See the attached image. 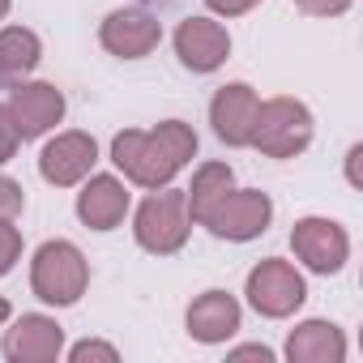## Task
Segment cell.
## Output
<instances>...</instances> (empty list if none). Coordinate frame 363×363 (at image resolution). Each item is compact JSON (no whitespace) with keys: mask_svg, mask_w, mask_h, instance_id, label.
Returning a JSON list of instances; mask_svg holds the SVG:
<instances>
[{"mask_svg":"<svg viewBox=\"0 0 363 363\" xmlns=\"http://www.w3.org/2000/svg\"><path fill=\"white\" fill-rule=\"evenodd\" d=\"M231 189H235V171H231L227 162H201L197 175H193V189H184L193 223H201V218H206V214L231 193Z\"/></svg>","mask_w":363,"mask_h":363,"instance_id":"obj_18","label":"cell"},{"mask_svg":"<svg viewBox=\"0 0 363 363\" xmlns=\"http://www.w3.org/2000/svg\"><path fill=\"white\" fill-rule=\"evenodd\" d=\"M295 9H303L308 18H342L350 9V0H291Z\"/></svg>","mask_w":363,"mask_h":363,"instance_id":"obj_23","label":"cell"},{"mask_svg":"<svg viewBox=\"0 0 363 363\" xmlns=\"http://www.w3.org/2000/svg\"><path fill=\"white\" fill-rule=\"evenodd\" d=\"M5 320H9V299L0 295V325H5Z\"/></svg>","mask_w":363,"mask_h":363,"instance_id":"obj_26","label":"cell"},{"mask_svg":"<svg viewBox=\"0 0 363 363\" xmlns=\"http://www.w3.org/2000/svg\"><path fill=\"white\" fill-rule=\"evenodd\" d=\"M94 162H99V145H94L90 133H60V137H52L43 145L39 175L48 179V184H56V189H69V184H77V179L90 175Z\"/></svg>","mask_w":363,"mask_h":363,"instance_id":"obj_9","label":"cell"},{"mask_svg":"<svg viewBox=\"0 0 363 363\" xmlns=\"http://www.w3.org/2000/svg\"><path fill=\"white\" fill-rule=\"evenodd\" d=\"M158 39H162L158 18H150V13H141V9H116V13H107L103 26H99V43H103L111 56H120V60H141V56H150V52L158 48Z\"/></svg>","mask_w":363,"mask_h":363,"instance_id":"obj_11","label":"cell"},{"mask_svg":"<svg viewBox=\"0 0 363 363\" xmlns=\"http://www.w3.org/2000/svg\"><path fill=\"white\" fill-rule=\"evenodd\" d=\"M26 210V197H22V184L9 175H0V218H18Z\"/></svg>","mask_w":363,"mask_h":363,"instance_id":"obj_20","label":"cell"},{"mask_svg":"<svg viewBox=\"0 0 363 363\" xmlns=\"http://www.w3.org/2000/svg\"><path fill=\"white\" fill-rule=\"evenodd\" d=\"M9 5H13V0H0V22H5V18H9Z\"/></svg>","mask_w":363,"mask_h":363,"instance_id":"obj_27","label":"cell"},{"mask_svg":"<svg viewBox=\"0 0 363 363\" xmlns=\"http://www.w3.org/2000/svg\"><path fill=\"white\" fill-rule=\"evenodd\" d=\"M189 231H193V214H189L184 189H154V197H145L137 218H133L137 244L154 257L179 252L189 244Z\"/></svg>","mask_w":363,"mask_h":363,"instance_id":"obj_3","label":"cell"},{"mask_svg":"<svg viewBox=\"0 0 363 363\" xmlns=\"http://www.w3.org/2000/svg\"><path fill=\"white\" fill-rule=\"evenodd\" d=\"M257 107H261V99H257L252 86H244V82L223 86L214 94V103H210V124H214L218 141L248 145L252 141V124H257Z\"/></svg>","mask_w":363,"mask_h":363,"instance_id":"obj_12","label":"cell"},{"mask_svg":"<svg viewBox=\"0 0 363 363\" xmlns=\"http://www.w3.org/2000/svg\"><path fill=\"white\" fill-rule=\"evenodd\" d=\"M269 218H274L269 193H261V189H231V193L201 218V227H210V235H218V240L248 244V240H257V235L269 227Z\"/></svg>","mask_w":363,"mask_h":363,"instance_id":"obj_6","label":"cell"},{"mask_svg":"<svg viewBox=\"0 0 363 363\" xmlns=\"http://www.w3.org/2000/svg\"><path fill=\"white\" fill-rule=\"evenodd\" d=\"M5 107H9L22 141H35L65 120V94L52 82H18Z\"/></svg>","mask_w":363,"mask_h":363,"instance_id":"obj_8","label":"cell"},{"mask_svg":"<svg viewBox=\"0 0 363 363\" xmlns=\"http://www.w3.org/2000/svg\"><path fill=\"white\" fill-rule=\"evenodd\" d=\"M128 214V189L116 175H90V184L77 193V218L90 231H116Z\"/></svg>","mask_w":363,"mask_h":363,"instance_id":"obj_15","label":"cell"},{"mask_svg":"<svg viewBox=\"0 0 363 363\" xmlns=\"http://www.w3.org/2000/svg\"><path fill=\"white\" fill-rule=\"evenodd\" d=\"M184 325H189V337H193V342L218 346V342H227V337L240 329V303H235V295H227V291H206V295H197V299L189 303Z\"/></svg>","mask_w":363,"mask_h":363,"instance_id":"obj_14","label":"cell"},{"mask_svg":"<svg viewBox=\"0 0 363 363\" xmlns=\"http://www.w3.org/2000/svg\"><path fill=\"white\" fill-rule=\"evenodd\" d=\"M206 5L214 9V13H223V18H240V13H248V9H257L261 0H206Z\"/></svg>","mask_w":363,"mask_h":363,"instance_id":"obj_24","label":"cell"},{"mask_svg":"<svg viewBox=\"0 0 363 363\" xmlns=\"http://www.w3.org/2000/svg\"><path fill=\"white\" fill-rule=\"evenodd\" d=\"M244 295H248V303H252L261 316L282 320V316H291V312H299V308H303L308 286H303V278H299V269H295L291 261L269 257V261L252 265Z\"/></svg>","mask_w":363,"mask_h":363,"instance_id":"obj_5","label":"cell"},{"mask_svg":"<svg viewBox=\"0 0 363 363\" xmlns=\"http://www.w3.org/2000/svg\"><path fill=\"white\" fill-rule=\"evenodd\" d=\"M175 56L193 73H214L231 56V35H227V26L210 22V18H189L175 30Z\"/></svg>","mask_w":363,"mask_h":363,"instance_id":"obj_10","label":"cell"},{"mask_svg":"<svg viewBox=\"0 0 363 363\" xmlns=\"http://www.w3.org/2000/svg\"><path fill=\"white\" fill-rule=\"evenodd\" d=\"M86 282H90V265L82 248L69 240H48L30 261V291L52 308L77 303L86 295Z\"/></svg>","mask_w":363,"mask_h":363,"instance_id":"obj_2","label":"cell"},{"mask_svg":"<svg viewBox=\"0 0 363 363\" xmlns=\"http://www.w3.org/2000/svg\"><path fill=\"white\" fill-rule=\"evenodd\" d=\"M197 154V133L184 120H162L158 128H124L111 137V162L124 171V179L141 189H167Z\"/></svg>","mask_w":363,"mask_h":363,"instance_id":"obj_1","label":"cell"},{"mask_svg":"<svg viewBox=\"0 0 363 363\" xmlns=\"http://www.w3.org/2000/svg\"><path fill=\"white\" fill-rule=\"evenodd\" d=\"M265 158H295L312 145V111L299 99H269L257 107V124H252V141Z\"/></svg>","mask_w":363,"mask_h":363,"instance_id":"obj_4","label":"cell"},{"mask_svg":"<svg viewBox=\"0 0 363 363\" xmlns=\"http://www.w3.org/2000/svg\"><path fill=\"white\" fill-rule=\"evenodd\" d=\"M43 60V43L26 26H5L0 30V90L26 82Z\"/></svg>","mask_w":363,"mask_h":363,"instance_id":"obj_17","label":"cell"},{"mask_svg":"<svg viewBox=\"0 0 363 363\" xmlns=\"http://www.w3.org/2000/svg\"><path fill=\"white\" fill-rule=\"evenodd\" d=\"M231 359H261V363H269L274 350L269 346H240V350H231Z\"/></svg>","mask_w":363,"mask_h":363,"instance_id":"obj_25","label":"cell"},{"mask_svg":"<svg viewBox=\"0 0 363 363\" xmlns=\"http://www.w3.org/2000/svg\"><path fill=\"white\" fill-rule=\"evenodd\" d=\"M22 257V231L13 227V218H0V278H5Z\"/></svg>","mask_w":363,"mask_h":363,"instance_id":"obj_19","label":"cell"},{"mask_svg":"<svg viewBox=\"0 0 363 363\" xmlns=\"http://www.w3.org/2000/svg\"><path fill=\"white\" fill-rule=\"evenodd\" d=\"M18 145H22V137H18V124H13L9 107L0 103V162H9V158L18 154Z\"/></svg>","mask_w":363,"mask_h":363,"instance_id":"obj_21","label":"cell"},{"mask_svg":"<svg viewBox=\"0 0 363 363\" xmlns=\"http://www.w3.org/2000/svg\"><path fill=\"white\" fill-rule=\"evenodd\" d=\"M65 350V329L52 316L26 312L9 333H5V354L13 363H52Z\"/></svg>","mask_w":363,"mask_h":363,"instance_id":"obj_13","label":"cell"},{"mask_svg":"<svg viewBox=\"0 0 363 363\" xmlns=\"http://www.w3.org/2000/svg\"><path fill=\"white\" fill-rule=\"evenodd\" d=\"M291 248L312 274H337L350 257V240L333 218H299L291 227Z\"/></svg>","mask_w":363,"mask_h":363,"instance_id":"obj_7","label":"cell"},{"mask_svg":"<svg viewBox=\"0 0 363 363\" xmlns=\"http://www.w3.org/2000/svg\"><path fill=\"white\" fill-rule=\"evenodd\" d=\"M286 359L291 363H342L346 337L333 320H303L286 337Z\"/></svg>","mask_w":363,"mask_h":363,"instance_id":"obj_16","label":"cell"},{"mask_svg":"<svg viewBox=\"0 0 363 363\" xmlns=\"http://www.w3.org/2000/svg\"><path fill=\"white\" fill-rule=\"evenodd\" d=\"M69 359H73V363H86V359L116 363V359H120V350H116V346H107V342H90V337H86V342H77V346L69 350Z\"/></svg>","mask_w":363,"mask_h":363,"instance_id":"obj_22","label":"cell"}]
</instances>
